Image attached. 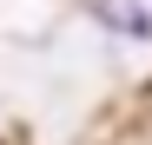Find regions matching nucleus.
<instances>
[{
    "mask_svg": "<svg viewBox=\"0 0 152 145\" xmlns=\"http://www.w3.org/2000/svg\"><path fill=\"white\" fill-rule=\"evenodd\" d=\"M93 13L106 27H126V40H152V7H139V0H99Z\"/></svg>",
    "mask_w": 152,
    "mask_h": 145,
    "instance_id": "nucleus-1",
    "label": "nucleus"
}]
</instances>
